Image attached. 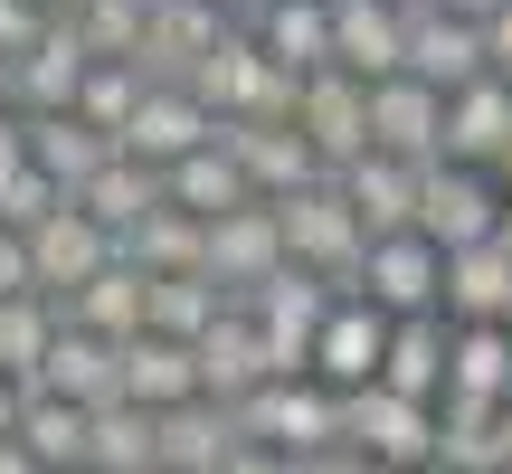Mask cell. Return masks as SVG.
<instances>
[{
    "label": "cell",
    "mask_w": 512,
    "mask_h": 474,
    "mask_svg": "<svg viewBox=\"0 0 512 474\" xmlns=\"http://www.w3.org/2000/svg\"><path fill=\"white\" fill-rule=\"evenodd\" d=\"M275 219H285L294 266H313L332 294H361V275H370V228H361V209H351V190H342V181L285 190V200H275Z\"/></svg>",
    "instance_id": "cell-1"
},
{
    "label": "cell",
    "mask_w": 512,
    "mask_h": 474,
    "mask_svg": "<svg viewBox=\"0 0 512 474\" xmlns=\"http://www.w3.org/2000/svg\"><path fill=\"white\" fill-rule=\"evenodd\" d=\"M238 304L256 313V332H266V361H275V380H304V370H313V342H323V323H332V304H342V294H332L313 266H285L275 285L238 294Z\"/></svg>",
    "instance_id": "cell-2"
},
{
    "label": "cell",
    "mask_w": 512,
    "mask_h": 474,
    "mask_svg": "<svg viewBox=\"0 0 512 474\" xmlns=\"http://www.w3.org/2000/svg\"><path fill=\"white\" fill-rule=\"evenodd\" d=\"M342 437L361 446L370 465L408 474V465H437V408L399 399L389 380H370V389H342Z\"/></svg>",
    "instance_id": "cell-3"
},
{
    "label": "cell",
    "mask_w": 512,
    "mask_h": 474,
    "mask_svg": "<svg viewBox=\"0 0 512 474\" xmlns=\"http://www.w3.org/2000/svg\"><path fill=\"white\" fill-rule=\"evenodd\" d=\"M238 427L256 446H285V456H313V446H342V389L332 380H266L238 399Z\"/></svg>",
    "instance_id": "cell-4"
},
{
    "label": "cell",
    "mask_w": 512,
    "mask_h": 474,
    "mask_svg": "<svg viewBox=\"0 0 512 474\" xmlns=\"http://www.w3.org/2000/svg\"><path fill=\"white\" fill-rule=\"evenodd\" d=\"M86 76H95L86 29H76V19H48L29 57H0V105H19V114H76Z\"/></svg>",
    "instance_id": "cell-5"
},
{
    "label": "cell",
    "mask_w": 512,
    "mask_h": 474,
    "mask_svg": "<svg viewBox=\"0 0 512 474\" xmlns=\"http://www.w3.org/2000/svg\"><path fill=\"white\" fill-rule=\"evenodd\" d=\"M228 29H238V19H228L219 0H162V10L143 19V48H133L124 67H143V86H190L200 57H219Z\"/></svg>",
    "instance_id": "cell-6"
},
{
    "label": "cell",
    "mask_w": 512,
    "mask_h": 474,
    "mask_svg": "<svg viewBox=\"0 0 512 474\" xmlns=\"http://www.w3.org/2000/svg\"><path fill=\"white\" fill-rule=\"evenodd\" d=\"M219 143H228V162L247 171V190H256V200H285V190L332 181V171H323V152L304 143V124H256V114H219Z\"/></svg>",
    "instance_id": "cell-7"
},
{
    "label": "cell",
    "mask_w": 512,
    "mask_h": 474,
    "mask_svg": "<svg viewBox=\"0 0 512 474\" xmlns=\"http://www.w3.org/2000/svg\"><path fill=\"white\" fill-rule=\"evenodd\" d=\"M294 124H304V143L323 152V171H351L361 152H380L370 143V76H351V67H313Z\"/></svg>",
    "instance_id": "cell-8"
},
{
    "label": "cell",
    "mask_w": 512,
    "mask_h": 474,
    "mask_svg": "<svg viewBox=\"0 0 512 474\" xmlns=\"http://www.w3.org/2000/svg\"><path fill=\"white\" fill-rule=\"evenodd\" d=\"M114 256H124V237H114L105 219H86V209H48V219L29 228V266H38V294H48L57 313H67V294L86 285V275H105Z\"/></svg>",
    "instance_id": "cell-9"
},
{
    "label": "cell",
    "mask_w": 512,
    "mask_h": 474,
    "mask_svg": "<svg viewBox=\"0 0 512 474\" xmlns=\"http://www.w3.org/2000/svg\"><path fill=\"white\" fill-rule=\"evenodd\" d=\"M285 266H294V247H285V219H275V200H238V209H219V219H209V275H219L228 294L275 285Z\"/></svg>",
    "instance_id": "cell-10"
},
{
    "label": "cell",
    "mask_w": 512,
    "mask_h": 474,
    "mask_svg": "<svg viewBox=\"0 0 512 474\" xmlns=\"http://www.w3.org/2000/svg\"><path fill=\"white\" fill-rule=\"evenodd\" d=\"M512 219V200L484 171H465V162H427V181H418V228L437 237V247H484Z\"/></svg>",
    "instance_id": "cell-11"
},
{
    "label": "cell",
    "mask_w": 512,
    "mask_h": 474,
    "mask_svg": "<svg viewBox=\"0 0 512 474\" xmlns=\"http://www.w3.org/2000/svg\"><path fill=\"white\" fill-rule=\"evenodd\" d=\"M361 294L380 313H446V247L427 228H399V237H370V275Z\"/></svg>",
    "instance_id": "cell-12"
},
{
    "label": "cell",
    "mask_w": 512,
    "mask_h": 474,
    "mask_svg": "<svg viewBox=\"0 0 512 474\" xmlns=\"http://www.w3.org/2000/svg\"><path fill=\"white\" fill-rule=\"evenodd\" d=\"M370 143L399 152V162H446V86L427 76H380L370 86Z\"/></svg>",
    "instance_id": "cell-13"
},
{
    "label": "cell",
    "mask_w": 512,
    "mask_h": 474,
    "mask_svg": "<svg viewBox=\"0 0 512 474\" xmlns=\"http://www.w3.org/2000/svg\"><path fill=\"white\" fill-rule=\"evenodd\" d=\"M389 332H399V313H380L370 294H342L332 323H323V342H313V380L370 389V380H380V361H389Z\"/></svg>",
    "instance_id": "cell-14"
},
{
    "label": "cell",
    "mask_w": 512,
    "mask_h": 474,
    "mask_svg": "<svg viewBox=\"0 0 512 474\" xmlns=\"http://www.w3.org/2000/svg\"><path fill=\"white\" fill-rule=\"evenodd\" d=\"M408 76H427V86H475V76H494V48H484V19H456V10H408Z\"/></svg>",
    "instance_id": "cell-15"
},
{
    "label": "cell",
    "mask_w": 512,
    "mask_h": 474,
    "mask_svg": "<svg viewBox=\"0 0 512 474\" xmlns=\"http://www.w3.org/2000/svg\"><path fill=\"white\" fill-rule=\"evenodd\" d=\"M332 67L351 76H399L408 67V10L399 0H332Z\"/></svg>",
    "instance_id": "cell-16"
},
{
    "label": "cell",
    "mask_w": 512,
    "mask_h": 474,
    "mask_svg": "<svg viewBox=\"0 0 512 474\" xmlns=\"http://www.w3.org/2000/svg\"><path fill=\"white\" fill-rule=\"evenodd\" d=\"M29 389H57V399H76V408L133 399V389H124V342H105V332L67 323V332H57V351H48V370H38Z\"/></svg>",
    "instance_id": "cell-17"
},
{
    "label": "cell",
    "mask_w": 512,
    "mask_h": 474,
    "mask_svg": "<svg viewBox=\"0 0 512 474\" xmlns=\"http://www.w3.org/2000/svg\"><path fill=\"white\" fill-rule=\"evenodd\" d=\"M512 152V76H475V86L446 95V162L494 171Z\"/></svg>",
    "instance_id": "cell-18"
},
{
    "label": "cell",
    "mask_w": 512,
    "mask_h": 474,
    "mask_svg": "<svg viewBox=\"0 0 512 474\" xmlns=\"http://www.w3.org/2000/svg\"><path fill=\"white\" fill-rule=\"evenodd\" d=\"M238 446H247V427H238V408H228V399L162 408V474H219Z\"/></svg>",
    "instance_id": "cell-19"
},
{
    "label": "cell",
    "mask_w": 512,
    "mask_h": 474,
    "mask_svg": "<svg viewBox=\"0 0 512 474\" xmlns=\"http://www.w3.org/2000/svg\"><path fill=\"white\" fill-rule=\"evenodd\" d=\"M200 143H219V114L200 105L190 86H152L143 95V114H133V133H124V152H143V162H190Z\"/></svg>",
    "instance_id": "cell-20"
},
{
    "label": "cell",
    "mask_w": 512,
    "mask_h": 474,
    "mask_svg": "<svg viewBox=\"0 0 512 474\" xmlns=\"http://www.w3.org/2000/svg\"><path fill=\"white\" fill-rule=\"evenodd\" d=\"M332 181L351 190V209H361V228H370V237L418 228V181H427V162H399V152H361V162H351V171H332Z\"/></svg>",
    "instance_id": "cell-21"
},
{
    "label": "cell",
    "mask_w": 512,
    "mask_h": 474,
    "mask_svg": "<svg viewBox=\"0 0 512 474\" xmlns=\"http://www.w3.org/2000/svg\"><path fill=\"white\" fill-rule=\"evenodd\" d=\"M200 380H209V399H228V408H238L247 389H266V380H275L266 332H256V313H247V304H228L219 323L200 332Z\"/></svg>",
    "instance_id": "cell-22"
},
{
    "label": "cell",
    "mask_w": 512,
    "mask_h": 474,
    "mask_svg": "<svg viewBox=\"0 0 512 474\" xmlns=\"http://www.w3.org/2000/svg\"><path fill=\"white\" fill-rule=\"evenodd\" d=\"M114 152H124V143H114V133H95L86 114H29V162L48 171L67 200H76V190H86L95 171L114 162Z\"/></svg>",
    "instance_id": "cell-23"
},
{
    "label": "cell",
    "mask_w": 512,
    "mask_h": 474,
    "mask_svg": "<svg viewBox=\"0 0 512 474\" xmlns=\"http://www.w3.org/2000/svg\"><path fill=\"white\" fill-rule=\"evenodd\" d=\"M162 200H171V181H162V162H143V152H114V162L76 190V209H86V219H105L114 237H133Z\"/></svg>",
    "instance_id": "cell-24"
},
{
    "label": "cell",
    "mask_w": 512,
    "mask_h": 474,
    "mask_svg": "<svg viewBox=\"0 0 512 474\" xmlns=\"http://www.w3.org/2000/svg\"><path fill=\"white\" fill-rule=\"evenodd\" d=\"M124 389H133L143 408L209 399V380H200V342H171V332H133V342H124Z\"/></svg>",
    "instance_id": "cell-25"
},
{
    "label": "cell",
    "mask_w": 512,
    "mask_h": 474,
    "mask_svg": "<svg viewBox=\"0 0 512 474\" xmlns=\"http://www.w3.org/2000/svg\"><path fill=\"white\" fill-rule=\"evenodd\" d=\"M67 323L105 332V342H133V332L152 323V275L133 266V256H114L105 275H86V285L67 294Z\"/></svg>",
    "instance_id": "cell-26"
},
{
    "label": "cell",
    "mask_w": 512,
    "mask_h": 474,
    "mask_svg": "<svg viewBox=\"0 0 512 474\" xmlns=\"http://www.w3.org/2000/svg\"><path fill=\"white\" fill-rule=\"evenodd\" d=\"M446 351H456V332H446V313H399V332H389V361L380 380L399 389V399H446Z\"/></svg>",
    "instance_id": "cell-27"
},
{
    "label": "cell",
    "mask_w": 512,
    "mask_h": 474,
    "mask_svg": "<svg viewBox=\"0 0 512 474\" xmlns=\"http://www.w3.org/2000/svg\"><path fill=\"white\" fill-rule=\"evenodd\" d=\"M446 313H456V323H512V256H503V237L446 247Z\"/></svg>",
    "instance_id": "cell-28"
},
{
    "label": "cell",
    "mask_w": 512,
    "mask_h": 474,
    "mask_svg": "<svg viewBox=\"0 0 512 474\" xmlns=\"http://www.w3.org/2000/svg\"><path fill=\"white\" fill-rule=\"evenodd\" d=\"M86 474H162V408H143V399H114V408H95Z\"/></svg>",
    "instance_id": "cell-29"
},
{
    "label": "cell",
    "mask_w": 512,
    "mask_h": 474,
    "mask_svg": "<svg viewBox=\"0 0 512 474\" xmlns=\"http://www.w3.org/2000/svg\"><path fill=\"white\" fill-rule=\"evenodd\" d=\"M124 256L143 275H209V219H200V209H181V200H162L143 228L124 237Z\"/></svg>",
    "instance_id": "cell-30"
},
{
    "label": "cell",
    "mask_w": 512,
    "mask_h": 474,
    "mask_svg": "<svg viewBox=\"0 0 512 474\" xmlns=\"http://www.w3.org/2000/svg\"><path fill=\"white\" fill-rule=\"evenodd\" d=\"M446 399H494V408H512V323H456Z\"/></svg>",
    "instance_id": "cell-31"
},
{
    "label": "cell",
    "mask_w": 512,
    "mask_h": 474,
    "mask_svg": "<svg viewBox=\"0 0 512 474\" xmlns=\"http://www.w3.org/2000/svg\"><path fill=\"white\" fill-rule=\"evenodd\" d=\"M247 29L266 38V57H285L294 76L332 67V0H266V10H256Z\"/></svg>",
    "instance_id": "cell-32"
},
{
    "label": "cell",
    "mask_w": 512,
    "mask_h": 474,
    "mask_svg": "<svg viewBox=\"0 0 512 474\" xmlns=\"http://www.w3.org/2000/svg\"><path fill=\"white\" fill-rule=\"evenodd\" d=\"M437 465L503 474V408L494 399H437Z\"/></svg>",
    "instance_id": "cell-33"
},
{
    "label": "cell",
    "mask_w": 512,
    "mask_h": 474,
    "mask_svg": "<svg viewBox=\"0 0 512 474\" xmlns=\"http://www.w3.org/2000/svg\"><path fill=\"white\" fill-rule=\"evenodd\" d=\"M19 437H29V456L48 465V474H67V465H86V437H95V408L57 399V389H29V408H19Z\"/></svg>",
    "instance_id": "cell-34"
},
{
    "label": "cell",
    "mask_w": 512,
    "mask_h": 474,
    "mask_svg": "<svg viewBox=\"0 0 512 474\" xmlns=\"http://www.w3.org/2000/svg\"><path fill=\"white\" fill-rule=\"evenodd\" d=\"M57 332H67V313H57L48 294H0V370H10V380H38V370H48Z\"/></svg>",
    "instance_id": "cell-35"
},
{
    "label": "cell",
    "mask_w": 512,
    "mask_h": 474,
    "mask_svg": "<svg viewBox=\"0 0 512 474\" xmlns=\"http://www.w3.org/2000/svg\"><path fill=\"white\" fill-rule=\"evenodd\" d=\"M238 304V294L219 285V275H152V323L143 332H171V342H200L219 313Z\"/></svg>",
    "instance_id": "cell-36"
},
{
    "label": "cell",
    "mask_w": 512,
    "mask_h": 474,
    "mask_svg": "<svg viewBox=\"0 0 512 474\" xmlns=\"http://www.w3.org/2000/svg\"><path fill=\"white\" fill-rule=\"evenodd\" d=\"M162 181H171V200H181V209H200V219H219V209L256 200V190H247V171L228 162V143H200L190 162H171Z\"/></svg>",
    "instance_id": "cell-37"
},
{
    "label": "cell",
    "mask_w": 512,
    "mask_h": 474,
    "mask_svg": "<svg viewBox=\"0 0 512 474\" xmlns=\"http://www.w3.org/2000/svg\"><path fill=\"white\" fill-rule=\"evenodd\" d=\"M143 67H124V57H95V76H86V95H76V114H86L95 133H114V143H124L133 133V114H143Z\"/></svg>",
    "instance_id": "cell-38"
},
{
    "label": "cell",
    "mask_w": 512,
    "mask_h": 474,
    "mask_svg": "<svg viewBox=\"0 0 512 474\" xmlns=\"http://www.w3.org/2000/svg\"><path fill=\"white\" fill-rule=\"evenodd\" d=\"M76 19V29H86V48L95 57H133V48H143V0H86V10H67Z\"/></svg>",
    "instance_id": "cell-39"
},
{
    "label": "cell",
    "mask_w": 512,
    "mask_h": 474,
    "mask_svg": "<svg viewBox=\"0 0 512 474\" xmlns=\"http://www.w3.org/2000/svg\"><path fill=\"white\" fill-rule=\"evenodd\" d=\"M48 209H67V190H57L38 162H19L10 181H0V228H19V237H29L38 219H48Z\"/></svg>",
    "instance_id": "cell-40"
},
{
    "label": "cell",
    "mask_w": 512,
    "mask_h": 474,
    "mask_svg": "<svg viewBox=\"0 0 512 474\" xmlns=\"http://www.w3.org/2000/svg\"><path fill=\"white\" fill-rule=\"evenodd\" d=\"M48 19H57V10H38V0H0V57H29Z\"/></svg>",
    "instance_id": "cell-41"
},
{
    "label": "cell",
    "mask_w": 512,
    "mask_h": 474,
    "mask_svg": "<svg viewBox=\"0 0 512 474\" xmlns=\"http://www.w3.org/2000/svg\"><path fill=\"white\" fill-rule=\"evenodd\" d=\"M0 294H38V266H29V237L0 228Z\"/></svg>",
    "instance_id": "cell-42"
},
{
    "label": "cell",
    "mask_w": 512,
    "mask_h": 474,
    "mask_svg": "<svg viewBox=\"0 0 512 474\" xmlns=\"http://www.w3.org/2000/svg\"><path fill=\"white\" fill-rule=\"evenodd\" d=\"M219 474H304V456H285V446H256V437H247Z\"/></svg>",
    "instance_id": "cell-43"
},
{
    "label": "cell",
    "mask_w": 512,
    "mask_h": 474,
    "mask_svg": "<svg viewBox=\"0 0 512 474\" xmlns=\"http://www.w3.org/2000/svg\"><path fill=\"white\" fill-rule=\"evenodd\" d=\"M304 474H389V465H370L361 446L342 437V446H313V456H304Z\"/></svg>",
    "instance_id": "cell-44"
},
{
    "label": "cell",
    "mask_w": 512,
    "mask_h": 474,
    "mask_svg": "<svg viewBox=\"0 0 512 474\" xmlns=\"http://www.w3.org/2000/svg\"><path fill=\"white\" fill-rule=\"evenodd\" d=\"M19 162H29V114H19V105H0V181H10Z\"/></svg>",
    "instance_id": "cell-45"
},
{
    "label": "cell",
    "mask_w": 512,
    "mask_h": 474,
    "mask_svg": "<svg viewBox=\"0 0 512 474\" xmlns=\"http://www.w3.org/2000/svg\"><path fill=\"white\" fill-rule=\"evenodd\" d=\"M484 48H494V76H512V0L484 19Z\"/></svg>",
    "instance_id": "cell-46"
},
{
    "label": "cell",
    "mask_w": 512,
    "mask_h": 474,
    "mask_svg": "<svg viewBox=\"0 0 512 474\" xmlns=\"http://www.w3.org/2000/svg\"><path fill=\"white\" fill-rule=\"evenodd\" d=\"M19 408H29V380H10V370H0V437H19Z\"/></svg>",
    "instance_id": "cell-47"
},
{
    "label": "cell",
    "mask_w": 512,
    "mask_h": 474,
    "mask_svg": "<svg viewBox=\"0 0 512 474\" xmlns=\"http://www.w3.org/2000/svg\"><path fill=\"white\" fill-rule=\"evenodd\" d=\"M0 474H48V465L29 456V437H0Z\"/></svg>",
    "instance_id": "cell-48"
},
{
    "label": "cell",
    "mask_w": 512,
    "mask_h": 474,
    "mask_svg": "<svg viewBox=\"0 0 512 474\" xmlns=\"http://www.w3.org/2000/svg\"><path fill=\"white\" fill-rule=\"evenodd\" d=\"M437 10H456V19H494L503 0H437Z\"/></svg>",
    "instance_id": "cell-49"
},
{
    "label": "cell",
    "mask_w": 512,
    "mask_h": 474,
    "mask_svg": "<svg viewBox=\"0 0 512 474\" xmlns=\"http://www.w3.org/2000/svg\"><path fill=\"white\" fill-rule=\"evenodd\" d=\"M219 10H228V19H256V10H266V0H219Z\"/></svg>",
    "instance_id": "cell-50"
},
{
    "label": "cell",
    "mask_w": 512,
    "mask_h": 474,
    "mask_svg": "<svg viewBox=\"0 0 512 474\" xmlns=\"http://www.w3.org/2000/svg\"><path fill=\"white\" fill-rule=\"evenodd\" d=\"M494 181H503V200H512V152H503V162H494Z\"/></svg>",
    "instance_id": "cell-51"
},
{
    "label": "cell",
    "mask_w": 512,
    "mask_h": 474,
    "mask_svg": "<svg viewBox=\"0 0 512 474\" xmlns=\"http://www.w3.org/2000/svg\"><path fill=\"white\" fill-rule=\"evenodd\" d=\"M503 474H512V408H503Z\"/></svg>",
    "instance_id": "cell-52"
},
{
    "label": "cell",
    "mask_w": 512,
    "mask_h": 474,
    "mask_svg": "<svg viewBox=\"0 0 512 474\" xmlns=\"http://www.w3.org/2000/svg\"><path fill=\"white\" fill-rule=\"evenodd\" d=\"M38 10H57V19H67V10H86V0H38Z\"/></svg>",
    "instance_id": "cell-53"
},
{
    "label": "cell",
    "mask_w": 512,
    "mask_h": 474,
    "mask_svg": "<svg viewBox=\"0 0 512 474\" xmlns=\"http://www.w3.org/2000/svg\"><path fill=\"white\" fill-rule=\"evenodd\" d=\"M408 474H456V465H408Z\"/></svg>",
    "instance_id": "cell-54"
},
{
    "label": "cell",
    "mask_w": 512,
    "mask_h": 474,
    "mask_svg": "<svg viewBox=\"0 0 512 474\" xmlns=\"http://www.w3.org/2000/svg\"><path fill=\"white\" fill-rule=\"evenodd\" d=\"M399 10H427V0H399Z\"/></svg>",
    "instance_id": "cell-55"
}]
</instances>
